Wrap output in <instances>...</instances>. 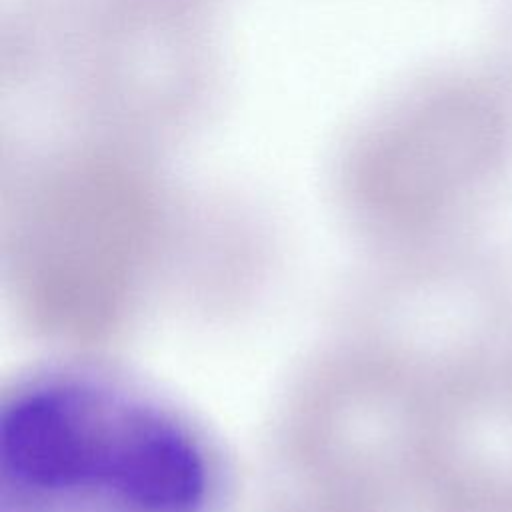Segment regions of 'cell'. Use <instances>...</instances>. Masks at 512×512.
Masks as SVG:
<instances>
[{
	"instance_id": "1",
	"label": "cell",
	"mask_w": 512,
	"mask_h": 512,
	"mask_svg": "<svg viewBox=\"0 0 512 512\" xmlns=\"http://www.w3.org/2000/svg\"><path fill=\"white\" fill-rule=\"evenodd\" d=\"M202 450L168 412L106 382L50 378L0 420V512H206Z\"/></svg>"
},
{
	"instance_id": "2",
	"label": "cell",
	"mask_w": 512,
	"mask_h": 512,
	"mask_svg": "<svg viewBox=\"0 0 512 512\" xmlns=\"http://www.w3.org/2000/svg\"><path fill=\"white\" fill-rule=\"evenodd\" d=\"M512 92V0H496L492 58L488 66Z\"/></svg>"
}]
</instances>
